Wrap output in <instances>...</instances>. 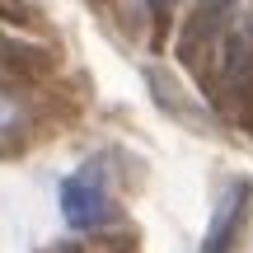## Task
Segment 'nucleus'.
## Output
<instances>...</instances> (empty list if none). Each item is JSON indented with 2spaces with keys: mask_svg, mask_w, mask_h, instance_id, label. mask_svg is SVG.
Returning <instances> with one entry per match:
<instances>
[{
  "mask_svg": "<svg viewBox=\"0 0 253 253\" xmlns=\"http://www.w3.org/2000/svg\"><path fill=\"white\" fill-rule=\"evenodd\" d=\"M216 99L220 108L244 113L253 99V9L239 5L216 42Z\"/></svg>",
  "mask_w": 253,
  "mask_h": 253,
  "instance_id": "1",
  "label": "nucleus"
},
{
  "mask_svg": "<svg viewBox=\"0 0 253 253\" xmlns=\"http://www.w3.org/2000/svg\"><path fill=\"white\" fill-rule=\"evenodd\" d=\"M61 216L71 230H94L103 216H108V178H103V164L89 160L61 178Z\"/></svg>",
  "mask_w": 253,
  "mask_h": 253,
  "instance_id": "2",
  "label": "nucleus"
},
{
  "mask_svg": "<svg viewBox=\"0 0 253 253\" xmlns=\"http://www.w3.org/2000/svg\"><path fill=\"white\" fill-rule=\"evenodd\" d=\"M249 211H253V188H249V178H235L220 192L216 211H211V225L202 235V253H235L239 235L249 225Z\"/></svg>",
  "mask_w": 253,
  "mask_h": 253,
  "instance_id": "3",
  "label": "nucleus"
},
{
  "mask_svg": "<svg viewBox=\"0 0 253 253\" xmlns=\"http://www.w3.org/2000/svg\"><path fill=\"white\" fill-rule=\"evenodd\" d=\"M239 5H244V0H197V9L188 14V28H183V38H178V56L183 61H202V56L220 42V33H225V24L235 19Z\"/></svg>",
  "mask_w": 253,
  "mask_h": 253,
  "instance_id": "4",
  "label": "nucleus"
}]
</instances>
